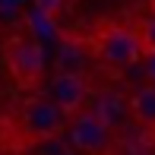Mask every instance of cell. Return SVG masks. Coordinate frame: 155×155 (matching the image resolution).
I'll use <instances>...</instances> for the list:
<instances>
[{
  "instance_id": "obj_7",
  "label": "cell",
  "mask_w": 155,
  "mask_h": 155,
  "mask_svg": "<svg viewBox=\"0 0 155 155\" xmlns=\"http://www.w3.org/2000/svg\"><path fill=\"white\" fill-rule=\"evenodd\" d=\"M133 35H136V41H139L143 57H155V13H149L146 19H139V22L133 25Z\"/></svg>"
},
{
  "instance_id": "obj_10",
  "label": "cell",
  "mask_w": 155,
  "mask_h": 155,
  "mask_svg": "<svg viewBox=\"0 0 155 155\" xmlns=\"http://www.w3.org/2000/svg\"><path fill=\"white\" fill-rule=\"evenodd\" d=\"M149 3H152V13H155V0H149Z\"/></svg>"
},
{
  "instance_id": "obj_1",
  "label": "cell",
  "mask_w": 155,
  "mask_h": 155,
  "mask_svg": "<svg viewBox=\"0 0 155 155\" xmlns=\"http://www.w3.org/2000/svg\"><path fill=\"white\" fill-rule=\"evenodd\" d=\"M3 63L22 89H38L45 79V48L35 35H10L3 41Z\"/></svg>"
},
{
  "instance_id": "obj_9",
  "label": "cell",
  "mask_w": 155,
  "mask_h": 155,
  "mask_svg": "<svg viewBox=\"0 0 155 155\" xmlns=\"http://www.w3.org/2000/svg\"><path fill=\"white\" fill-rule=\"evenodd\" d=\"M108 155H143V152H139L133 143H124V139H117V143L111 146V152H108Z\"/></svg>"
},
{
  "instance_id": "obj_8",
  "label": "cell",
  "mask_w": 155,
  "mask_h": 155,
  "mask_svg": "<svg viewBox=\"0 0 155 155\" xmlns=\"http://www.w3.org/2000/svg\"><path fill=\"white\" fill-rule=\"evenodd\" d=\"M35 6H38V13H45V16H57L63 10V0H35Z\"/></svg>"
},
{
  "instance_id": "obj_2",
  "label": "cell",
  "mask_w": 155,
  "mask_h": 155,
  "mask_svg": "<svg viewBox=\"0 0 155 155\" xmlns=\"http://www.w3.org/2000/svg\"><path fill=\"white\" fill-rule=\"evenodd\" d=\"M86 48H89L92 57H98L101 63H108V67H114V70H127V67L143 60V51H139V41H136V35H133V29L114 25V22L101 25V29L86 41Z\"/></svg>"
},
{
  "instance_id": "obj_6",
  "label": "cell",
  "mask_w": 155,
  "mask_h": 155,
  "mask_svg": "<svg viewBox=\"0 0 155 155\" xmlns=\"http://www.w3.org/2000/svg\"><path fill=\"white\" fill-rule=\"evenodd\" d=\"M130 117L139 130H146L149 136H155V82L139 86L130 95Z\"/></svg>"
},
{
  "instance_id": "obj_4",
  "label": "cell",
  "mask_w": 155,
  "mask_h": 155,
  "mask_svg": "<svg viewBox=\"0 0 155 155\" xmlns=\"http://www.w3.org/2000/svg\"><path fill=\"white\" fill-rule=\"evenodd\" d=\"M67 136L70 146L82 155H108L114 139V127H111L104 117H98L95 111H82V114L70 117L67 124Z\"/></svg>"
},
{
  "instance_id": "obj_3",
  "label": "cell",
  "mask_w": 155,
  "mask_h": 155,
  "mask_svg": "<svg viewBox=\"0 0 155 155\" xmlns=\"http://www.w3.org/2000/svg\"><path fill=\"white\" fill-rule=\"evenodd\" d=\"M70 117L63 114L57 104L48 95H35L25 98L19 104V130L29 143H48V139H57L67 130Z\"/></svg>"
},
{
  "instance_id": "obj_5",
  "label": "cell",
  "mask_w": 155,
  "mask_h": 155,
  "mask_svg": "<svg viewBox=\"0 0 155 155\" xmlns=\"http://www.w3.org/2000/svg\"><path fill=\"white\" fill-rule=\"evenodd\" d=\"M48 98L63 111L67 117H76L89 111V98H92V86L82 73H57L48 86Z\"/></svg>"
}]
</instances>
